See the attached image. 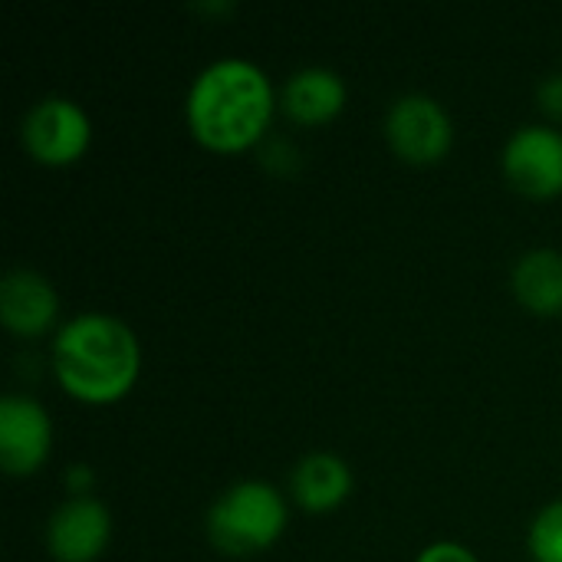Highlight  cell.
Masks as SVG:
<instances>
[{
  "label": "cell",
  "mask_w": 562,
  "mask_h": 562,
  "mask_svg": "<svg viewBox=\"0 0 562 562\" xmlns=\"http://www.w3.org/2000/svg\"><path fill=\"white\" fill-rule=\"evenodd\" d=\"M277 105L303 125L329 122L346 105V79L329 66H303L286 76Z\"/></svg>",
  "instance_id": "30bf717a"
},
{
  "label": "cell",
  "mask_w": 562,
  "mask_h": 562,
  "mask_svg": "<svg viewBox=\"0 0 562 562\" xmlns=\"http://www.w3.org/2000/svg\"><path fill=\"white\" fill-rule=\"evenodd\" d=\"M537 99H540L543 112H550L553 119H562V72H547L537 82Z\"/></svg>",
  "instance_id": "9a60e30c"
},
{
  "label": "cell",
  "mask_w": 562,
  "mask_h": 562,
  "mask_svg": "<svg viewBox=\"0 0 562 562\" xmlns=\"http://www.w3.org/2000/svg\"><path fill=\"white\" fill-rule=\"evenodd\" d=\"M385 138L398 158L412 165H431L448 155L454 142V122L435 95L405 92L385 112Z\"/></svg>",
  "instance_id": "277c9868"
},
{
  "label": "cell",
  "mask_w": 562,
  "mask_h": 562,
  "mask_svg": "<svg viewBox=\"0 0 562 562\" xmlns=\"http://www.w3.org/2000/svg\"><path fill=\"white\" fill-rule=\"evenodd\" d=\"M286 497L267 481H237L204 514L207 540L227 557L267 550L286 527Z\"/></svg>",
  "instance_id": "3957f363"
},
{
  "label": "cell",
  "mask_w": 562,
  "mask_h": 562,
  "mask_svg": "<svg viewBox=\"0 0 562 562\" xmlns=\"http://www.w3.org/2000/svg\"><path fill=\"white\" fill-rule=\"evenodd\" d=\"M415 562H481L464 543H454V540H438V543H428Z\"/></svg>",
  "instance_id": "5bb4252c"
},
{
  "label": "cell",
  "mask_w": 562,
  "mask_h": 562,
  "mask_svg": "<svg viewBox=\"0 0 562 562\" xmlns=\"http://www.w3.org/2000/svg\"><path fill=\"white\" fill-rule=\"evenodd\" d=\"M89 138L92 125L86 109L66 95H43L20 119V142L40 165L76 161Z\"/></svg>",
  "instance_id": "5b68a950"
},
{
  "label": "cell",
  "mask_w": 562,
  "mask_h": 562,
  "mask_svg": "<svg viewBox=\"0 0 562 562\" xmlns=\"http://www.w3.org/2000/svg\"><path fill=\"white\" fill-rule=\"evenodd\" d=\"M277 109L270 76L244 56H221L207 63L188 86L184 119L191 135L214 151H237L257 145Z\"/></svg>",
  "instance_id": "6da1fadb"
},
{
  "label": "cell",
  "mask_w": 562,
  "mask_h": 562,
  "mask_svg": "<svg viewBox=\"0 0 562 562\" xmlns=\"http://www.w3.org/2000/svg\"><path fill=\"white\" fill-rule=\"evenodd\" d=\"M517 300L533 313H562V254L537 247L517 257L510 273Z\"/></svg>",
  "instance_id": "7c38bea8"
},
{
  "label": "cell",
  "mask_w": 562,
  "mask_h": 562,
  "mask_svg": "<svg viewBox=\"0 0 562 562\" xmlns=\"http://www.w3.org/2000/svg\"><path fill=\"white\" fill-rule=\"evenodd\" d=\"M66 487H69V497H89V487H92V471L86 464H72L66 471Z\"/></svg>",
  "instance_id": "2e32d148"
},
{
  "label": "cell",
  "mask_w": 562,
  "mask_h": 562,
  "mask_svg": "<svg viewBox=\"0 0 562 562\" xmlns=\"http://www.w3.org/2000/svg\"><path fill=\"white\" fill-rule=\"evenodd\" d=\"M112 517L102 501L69 497L46 520V550L59 562H92L109 543Z\"/></svg>",
  "instance_id": "ba28073f"
},
{
  "label": "cell",
  "mask_w": 562,
  "mask_h": 562,
  "mask_svg": "<svg viewBox=\"0 0 562 562\" xmlns=\"http://www.w3.org/2000/svg\"><path fill=\"white\" fill-rule=\"evenodd\" d=\"M527 550L533 562H562V501L547 504L530 530H527Z\"/></svg>",
  "instance_id": "4fadbf2b"
},
{
  "label": "cell",
  "mask_w": 562,
  "mask_h": 562,
  "mask_svg": "<svg viewBox=\"0 0 562 562\" xmlns=\"http://www.w3.org/2000/svg\"><path fill=\"white\" fill-rule=\"evenodd\" d=\"M507 181L530 198L562 191V132L543 122H527L510 132L501 151Z\"/></svg>",
  "instance_id": "8992f818"
},
{
  "label": "cell",
  "mask_w": 562,
  "mask_h": 562,
  "mask_svg": "<svg viewBox=\"0 0 562 562\" xmlns=\"http://www.w3.org/2000/svg\"><path fill=\"white\" fill-rule=\"evenodd\" d=\"M59 296L53 283L30 270V267H10L0 277V323L16 336H40L56 323Z\"/></svg>",
  "instance_id": "9c48e42d"
},
{
  "label": "cell",
  "mask_w": 562,
  "mask_h": 562,
  "mask_svg": "<svg viewBox=\"0 0 562 562\" xmlns=\"http://www.w3.org/2000/svg\"><path fill=\"white\" fill-rule=\"evenodd\" d=\"M53 445V422L30 395L0 398V464L10 477L33 474Z\"/></svg>",
  "instance_id": "52a82bcc"
},
{
  "label": "cell",
  "mask_w": 562,
  "mask_h": 562,
  "mask_svg": "<svg viewBox=\"0 0 562 562\" xmlns=\"http://www.w3.org/2000/svg\"><path fill=\"white\" fill-rule=\"evenodd\" d=\"M56 382L79 402L105 405L122 398L138 379V339L112 313H76L49 342Z\"/></svg>",
  "instance_id": "7a4b0ae2"
},
{
  "label": "cell",
  "mask_w": 562,
  "mask_h": 562,
  "mask_svg": "<svg viewBox=\"0 0 562 562\" xmlns=\"http://www.w3.org/2000/svg\"><path fill=\"white\" fill-rule=\"evenodd\" d=\"M352 491L349 464L333 451H310L290 471V494L303 510L326 514L339 507Z\"/></svg>",
  "instance_id": "8fae6325"
}]
</instances>
